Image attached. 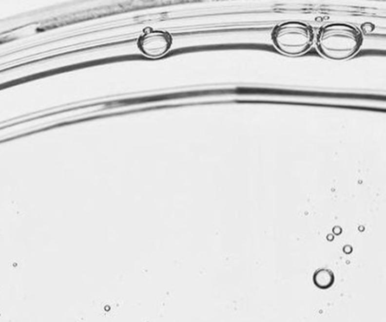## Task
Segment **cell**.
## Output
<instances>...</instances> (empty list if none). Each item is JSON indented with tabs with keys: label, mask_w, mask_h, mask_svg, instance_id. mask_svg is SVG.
Here are the masks:
<instances>
[{
	"label": "cell",
	"mask_w": 386,
	"mask_h": 322,
	"mask_svg": "<svg viewBox=\"0 0 386 322\" xmlns=\"http://www.w3.org/2000/svg\"><path fill=\"white\" fill-rule=\"evenodd\" d=\"M319 53L331 61L352 58L363 46V32L347 23H331L319 29L316 35Z\"/></svg>",
	"instance_id": "6da1fadb"
},
{
	"label": "cell",
	"mask_w": 386,
	"mask_h": 322,
	"mask_svg": "<svg viewBox=\"0 0 386 322\" xmlns=\"http://www.w3.org/2000/svg\"><path fill=\"white\" fill-rule=\"evenodd\" d=\"M274 46L284 55L299 56L312 47L314 31L312 26L299 21L283 22L271 32Z\"/></svg>",
	"instance_id": "7a4b0ae2"
},
{
	"label": "cell",
	"mask_w": 386,
	"mask_h": 322,
	"mask_svg": "<svg viewBox=\"0 0 386 322\" xmlns=\"http://www.w3.org/2000/svg\"><path fill=\"white\" fill-rule=\"evenodd\" d=\"M172 41V36L166 31L146 29L139 37L137 46L143 54L151 58H158L169 51Z\"/></svg>",
	"instance_id": "3957f363"
},
{
	"label": "cell",
	"mask_w": 386,
	"mask_h": 322,
	"mask_svg": "<svg viewBox=\"0 0 386 322\" xmlns=\"http://www.w3.org/2000/svg\"><path fill=\"white\" fill-rule=\"evenodd\" d=\"M334 282V274L328 268H319L313 274V283L320 289L329 288Z\"/></svg>",
	"instance_id": "277c9868"
},
{
	"label": "cell",
	"mask_w": 386,
	"mask_h": 322,
	"mask_svg": "<svg viewBox=\"0 0 386 322\" xmlns=\"http://www.w3.org/2000/svg\"><path fill=\"white\" fill-rule=\"evenodd\" d=\"M362 30H363L364 32H366V33H369V32H371V31L374 30V26L371 25L370 23H366V24L363 25ZM363 31H362V32H363Z\"/></svg>",
	"instance_id": "5b68a950"
}]
</instances>
